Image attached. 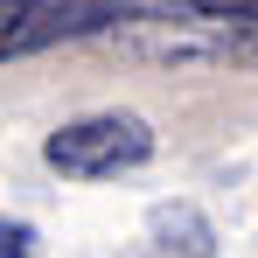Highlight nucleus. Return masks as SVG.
<instances>
[{"mask_svg":"<svg viewBox=\"0 0 258 258\" xmlns=\"http://www.w3.org/2000/svg\"><path fill=\"white\" fill-rule=\"evenodd\" d=\"M98 42L154 70H258V0H133Z\"/></svg>","mask_w":258,"mask_h":258,"instance_id":"f257e3e1","label":"nucleus"},{"mask_svg":"<svg viewBox=\"0 0 258 258\" xmlns=\"http://www.w3.org/2000/svg\"><path fill=\"white\" fill-rule=\"evenodd\" d=\"M42 161L63 181H112V174H133L154 161V126L140 112H84V119H63V126L42 140Z\"/></svg>","mask_w":258,"mask_h":258,"instance_id":"f03ea898","label":"nucleus"},{"mask_svg":"<svg viewBox=\"0 0 258 258\" xmlns=\"http://www.w3.org/2000/svg\"><path fill=\"white\" fill-rule=\"evenodd\" d=\"M133 0H0V63L63 42H98Z\"/></svg>","mask_w":258,"mask_h":258,"instance_id":"7ed1b4c3","label":"nucleus"},{"mask_svg":"<svg viewBox=\"0 0 258 258\" xmlns=\"http://www.w3.org/2000/svg\"><path fill=\"white\" fill-rule=\"evenodd\" d=\"M154 230H161V237H168L174 244V230H181V258H210V223H203V216L188 210V203H174V210H154Z\"/></svg>","mask_w":258,"mask_h":258,"instance_id":"20e7f679","label":"nucleus"},{"mask_svg":"<svg viewBox=\"0 0 258 258\" xmlns=\"http://www.w3.org/2000/svg\"><path fill=\"white\" fill-rule=\"evenodd\" d=\"M0 258H35V230H28V223H7V216H0Z\"/></svg>","mask_w":258,"mask_h":258,"instance_id":"39448f33","label":"nucleus"}]
</instances>
